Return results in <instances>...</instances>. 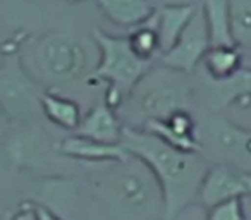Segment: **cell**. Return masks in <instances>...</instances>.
I'll list each match as a JSON object with an SVG mask.
<instances>
[{"label": "cell", "mask_w": 251, "mask_h": 220, "mask_svg": "<svg viewBox=\"0 0 251 220\" xmlns=\"http://www.w3.org/2000/svg\"><path fill=\"white\" fill-rule=\"evenodd\" d=\"M121 145L153 172L162 191V215L167 220L198 201L200 186L208 169L200 151L181 150L157 134L133 126H124Z\"/></svg>", "instance_id": "1"}, {"label": "cell", "mask_w": 251, "mask_h": 220, "mask_svg": "<svg viewBox=\"0 0 251 220\" xmlns=\"http://www.w3.org/2000/svg\"><path fill=\"white\" fill-rule=\"evenodd\" d=\"M93 174L95 191L108 205L127 208L131 212L140 208L160 206L162 191L153 172L138 157L129 153L124 160L100 162Z\"/></svg>", "instance_id": "2"}, {"label": "cell", "mask_w": 251, "mask_h": 220, "mask_svg": "<svg viewBox=\"0 0 251 220\" xmlns=\"http://www.w3.org/2000/svg\"><path fill=\"white\" fill-rule=\"evenodd\" d=\"M93 38L100 49V62L93 73V77L107 81L105 103L112 108H119L129 98L138 81L150 71L151 60L138 57L131 50L127 36H112L95 29Z\"/></svg>", "instance_id": "3"}, {"label": "cell", "mask_w": 251, "mask_h": 220, "mask_svg": "<svg viewBox=\"0 0 251 220\" xmlns=\"http://www.w3.org/2000/svg\"><path fill=\"white\" fill-rule=\"evenodd\" d=\"M181 71H148L129 95V107L134 119L147 124L155 119H165L171 114L186 108L189 86L181 77Z\"/></svg>", "instance_id": "4"}, {"label": "cell", "mask_w": 251, "mask_h": 220, "mask_svg": "<svg viewBox=\"0 0 251 220\" xmlns=\"http://www.w3.org/2000/svg\"><path fill=\"white\" fill-rule=\"evenodd\" d=\"M206 138L208 145H201V150L210 148V157L217 158V164H230L251 171V131H244L230 121L217 117L210 121Z\"/></svg>", "instance_id": "5"}, {"label": "cell", "mask_w": 251, "mask_h": 220, "mask_svg": "<svg viewBox=\"0 0 251 220\" xmlns=\"http://www.w3.org/2000/svg\"><path fill=\"white\" fill-rule=\"evenodd\" d=\"M38 60L47 76L57 81H73L86 66V52L66 35H49L38 45Z\"/></svg>", "instance_id": "6"}, {"label": "cell", "mask_w": 251, "mask_h": 220, "mask_svg": "<svg viewBox=\"0 0 251 220\" xmlns=\"http://www.w3.org/2000/svg\"><path fill=\"white\" fill-rule=\"evenodd\" d=\"M40 97L33 81L23 73L18 57L12 53L0 67V108L11 116H26L36 112Z\"/></svg>", "instance_id": "7"}, {"label": "cell", "mask_w": 251, "mask_h": 220, "mask_svg": "<svg viewBox=\"0 0 251 220\" xmlns=\"http://www.w3.org/2000/svg\"><path fill=\"white\" fill-rule=\"evenodd\" d=\"M208 49L210 36L205 16H203V11L196 9L174 45L167 52L162 53V64L169 69L189 74L201 62Z\"/></svg>", "instance_id": "8"}, {"label": "cell", "mask_w": 251, "mask_h": 220, "mask_svg": "<svg viewBox=\"0 0 251 220\" xmlns=\"http://www.w3.org/2000/svg\"><path fill=\"white\" fill-rule=\"evenodd\" d=\"M251 198V171L230 164H215L205 172L198 201L208 206L229 198Z\"/></svg>", "instance_id": "9"}, {"label": "cell", "mask_w": 251, "mask_h": 220, "mask_svg": "<svg viewBox=\"0 0 251 220\" xmlns=\"http://www.w3.org/2000/svg\"><path fill=\"white\" fill-rule=\"evenodd\" d=\"M145 129L160 136L167 143L188 151H200V131L191 114L181 108L165 119H155L145 124Z\"/></svg>", "instance_id": "10"}, {"label": "cell", "mask_w": 251, "mask_h": 220, "mask_svg": "<svg viewBox=\"0 0 251 220\" xmlns=\"http://www.w3.org/2000/svg\"><path fill=\"white\" fill-rule=\"evenodd\" d=\"M60 153L86 164H100V162L124 160L129 157L127 150L121 143H103L76 134L73 138H66L59 147Z\"/></svg>", "instance_id": "11"}, {"label": "cell", "mask_w": 251, "mask_h": 220, "mask_svg": "<svg viewBox=\"0 0 251 220\" xmlns=\"http://www.w3.org/2000/svg\"><path fill=\"white\" fill-rule=\"evenodd\" d=\"M114 110L115 108H112L107 103L95 105L81 119L77 134L103 141V143H121L124 126L117 119Z\"/></svg>", "instance_id": "12"}, {"label": "cell", "mask_w": 251, "mask_h": 220, "mask_svg": "<svg viewBox=\"0 0 251 220\" xmlns=\"http://www.w3.org/2000/svg\"><path fill=\"white\" fill-rule=\"evenodd\" d=\"M210 105L213 108L227 107L234 101L251 103V69L241 67L237 73L226 79H210L208 77Z\"/></svg>", "instance_id": "13"}, {"label": "cell", "mask_w": 251, "mask_h": 220, "mask_svg": "<svg viewBox=\"0 0 251 220\" xmlns=\"http://www.w3.org/2000/svg\"><path fill=\"white\" fill-rule=\"evenodd\" d=\"M97 4L108 21L122 28H134L155 12L148 0H97Z\"/></svg>", "instance_id": "14"}, {"label": "cell", "mask_w": 251, "mask_h": 220, "mask_svg": "<svg viewBox=\"0 0 251 220\" xmlns=\"http://www.w3.org/2000/svg\"><path fill=\"white\" fill-rule=\"evenodd\" d=\"M195 11L196 9L193 7V5L181 4V5H164L160 11L155 12L162 53L167 52V50L174 45L176 40H177L179 35L182 33V29H184L186 24L189 23V19L193 18Z\"/></svg>", "instance_id": "15"}, {"label": "cell", "mask_w": 251, "mask_h": 220, "mask_svg": "<svg viewBox=\"0 0 251 220\" xmlns=\"http://www.w3.org/2000/svg\"><path fill=\"white\" fill-rule=\"evenodd\" d=\"M201 62L210 79H226L243 67V53L237 45H215L206 50Z\"/></svg>", "instance_id": "16"}, {"label": "cell", "mask_w": 251, "mask_h": 220, "mask_svg": "<svg viewBox=\"0 0 251 220\" xmlns=\"http://www.w3.org/2000/svg\"><path fill=\"white\" fill-rule=\"evenodd\" d=\"M201 11L208 28L210 47L236 45L230 33L229 0H203Z\"/></svg>", "instance_id": "17"}, {"label": "cell", "mask_w": 251, "mask_h": 220, "mask_svg": "<svg viewBox=\"0 0 251 220\" xmlns=\"http://www.w3.org/2000/svg\"><path fill=\"white\" fill-rule=\"evenodd\" d=\"M40 105H42L45 116L64 129H77L81 124V108L74 100L66 97H60L57 93H42L40 97Z\"/></svg>", "instance_id": "18"}, {"label": "cell", "mask_w": 251, "mask_h": 220, "mask_svg": "<svg viewBox=\"0 0 251 220\" xmlns=\"http://www.w3.org/2000/svg\"><path fill=\"white\" fill-rule=\"evenodd\" d=\"M127 42H129L131 50L145 60H151L153 62L155 57L160 55V40H158L155 12L145 23L134 26V29L127 36Z\"/></svg>", "instance_id": "19"}, {"label": "cell", "mask_w": 251, "mask_h": 220, "mask_svg": "<svg viewBox=\"0 0 251 220\" xmlns=\"http://www.w3.org/2000/svg\"><path fill=\"white\" fill-rule=\"evenodd\" d=\"M229 16L236 45L251 47V0H229Z\"/></svg>", "instance_id": "20"}, {"label": "cell", "mask_w": 251, "mask_h": 220, "mask_svg": "<svg viewBox=\"0 0 251 220\" xmlns=\"http://www.w3.org/2000/svg\"><path fill=\"white\" fill-rule=\"evenodd\" d=\"M243 199L244 198L237 196V198H229L215 203V205L208 206L206 217L212 220H244L246 215L243 210Z\"/></svg>", "instance_id": "21"}, {"label": "cell", "mask_w": 251, "mask_h": 220, "mask_svg": "<svg viewBox=\"0 0 251 220\" xmlns=\"http://www.w3.org/2000/svg\"><path fill=\"white\" fill-rule=\"evenodd\" d=\"M55 213L45 210L42 205L26 201L21 205V210L16 213V219H31V220H42V219H53Z\"/></svg>", "instance_id": "22"}, {"label": "cell", "mask_w": 251, "mask_h": 220, "mask_svg": "<svg viewBox=\"0 0 251 220\" xmlns=\"http://www.w3.org/2000/svg\"><path fill=\"white\" fill-rule=\"evenodd\" d=\"M4 124H5V114L2 112V108H0V129L4 127Z\"/></svg>", "instance_id": "23"}, {"label": "cell", "mask_w": 251, "mask_h": 220, "mask_svg": "<svg viewBox=\"0 0 251 220\" xmlns=\"http://www.w3.org/2000/svg\"><path fill=\"white\" fill-rule=\"evenodd\" d=\"M69 2H77V0H69Z\"/></svg>", "instance_id": "24"}]
</instances>
